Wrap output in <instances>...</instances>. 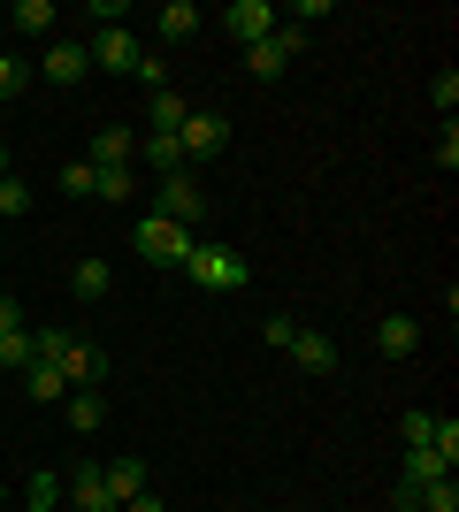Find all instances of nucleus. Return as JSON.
I'll use <instances>...</instances> for the list:
<instances>
[{
  "label": "nucleus",
  "instance_id": "obj_1",
  "mask_svg": "<svg viewBox=\"0 0 459 512\" xmlns=\"http://www.w3.org/2000/svg\"><path fill=\"white\" fill-rule=\"evenodd\" d=\"M31 360H46L69 390L108 383V352H92V344H85V337H69V329H31Z\"/></svg>",
  "mask_w": 459,
  "mask_h": 512
},
{
  "label": "nucleus",
  "instance_id": "obj_2",
  "mask_svg": "<svg viewBox=\"0 0 459 512\" xmlns=\"http://www.w3.org/2000/svg\"><path fill=\"white\" fill-rule=\"evenodd\" d=\"M184 276H192L199 291H215V299H230V291H245V283H253V260H245L238 245H215V237H192V253H184Z\"/></svg>",
  "mask_w": 459,
  "mask_h": 512
},
{
  "label": "nucleus",
  "instance_id": "obj_3",
  "mask_svg": "<svg viewBox=\"0 0 459 512\" xmlns=\"http://www.w3.org/2000/svg\"><path fill=\"white\" fill-rule=\"evenodd\" d=\"M153 214H161V222H176V230H192V237H199V222L215 214V199L199 192V176L184 169V176H161V184H153Z\"/></svg>",
  "mask_w": 459,
  "mask_h": 512
},
{
  "label": "nucleus",
  "instance_id": "obj_4",
  "mask_svg": "<svg viewBox=\"0 0 459 512\" xmlns=\"http://www.w3.org/2000/svg\"><path fill=\"white\" fill-rule=\"evenodd\" d=\"M176 146H184V169H207V161L230 146V115H222V107H192V115L176 123Z\"/></svg>",
  "mask_w": 459,
  "mask_h": 512
},
{
  "label": "nucleus",
  "instance_id": "obj_5",
  "mask_svg": "<svg viewBox=\"0 0 459 512\" xmlns=\"http://www.w3.org/2000/svg\"><path fill=\"white\" fill-rule=\"evenodd\" d=\"M299 54H306V31H299V23H276L261 46H245V69H253V85H276Z\"/></svg>",
  "mask_w": 459,
  "mask_h": 512
},
{
  "label": "nucleus",
  "instance_id": "obj_6",
  "mask_svg": "<svg viewBox=\"0 0 459 512\" xmlns=\"http://www.w3.org/2000/svg\"><path fill=\"white\" fill-rule=\"evenodd\" d=\"M131 245H138V260H153V268H184V253H192V230H176V222H161V214H138Z\"/></svg>",
  "mask_w": 459,
  "mask_h": 512
},
{
  "label": "nucleus",
  "instance_id": "obj_7",
  "mask_svg": "<svg viewBox=\"0 0 459 512\" xmlns=\"http://www.w3.org/2000/svg\"><path fill=\"white\" fill-rule=\"evenodd\" d=\"M222 31H230V39L238 46H261L268 31H276V23H284V8H276V0H230V8H222Z\"/></svg>",
  "mask_w": 459,
  "mask_h": 512
},
{
  "label": "nucleus",
  "instance_id": "obj_8",
  "mask_svg": "<svg viewBox=\"0 0 459 512\" xmlns=\"http://www.w3.org/2000/svg\"><path fill=\"white\" fill-rule=\"evenodd\" d=\"M85 54H92V69H108V77H131V69H138V54H146V46H138L131 31L115 23V31H92V39H85Z\"/></svg>",
  "mask_w": 459,
  "mask_h": 512
},
{
  "label": "nucleus",
  "instance_id": "obj_9",
  "mask_svg": "<svg viewBox=\"0 0 459 512\" xmlns=\"http://www.w3.org/2000/svg\"><path fill=\"white\" fill-rule=\"evenodd\" d=\"M62 497L77 512H115V497H108V474H100V459H77L69 467V482H62Z\"/></svg>",
  "mask_w": 459,
  "mask_h": 512
},
{
  "label": "nucleus",
  "instance_id": "obj_10",
  "mask_svg": "<svg viewBox=\"0 0 459 512\" xmlns=\"http://www.w3.org/2000/svg\"><path fill=\"white\" fill-rule=\"evenodd\" d=\"M85 161H92V169H131V161H138V130L131 123H108L100 138H92Z\"/></svg>",
  "mask_w": 459,
  "mask_h": 512
},
{
  "label": "nucleus",
  "instance_id": "obj_11",
  "mask_svg": "<svg viewBox=\"0 0 459 512\" xmlns=\"http://www.w3.org/2000/svg\"><path fill=\"white\" fill-rule=\"evenodd\" d=\"M375 352H383V360H414L421 352V321L414 314H383L375 321Z\"/></svg>",
  "mask_w": 459,
  "mask_h": 512
},
{
  "label": "nucleus",
  "instance_id": "obj_12",
  "mask_svg": "<svg viewBox=\"0 0 459 512\" xmlns=\"http://www.w3.org/2000/svg\"><path fill=\"white\" fill-rule=\"evenodd\" d=\"M46 77H54V85H85V77H92V54H85V46H77V39H54V46H46Z\"/></svg>",
  "mask_w": 459,
  "mask_h": 512
},
{
  "label": "nucleus",
  "instance_id": "obj_13",
  "mask_svg": "<svg viewBox=\"0 0 459 512\" xmlns=\"http://www.w3.org/2000/svg\"><path fill=\"white\" fill-rule=\"evenodd\" d=\"M62 421H69V436H100L108 398H100V390H69V398H62Z\"/></svg>",
  "mask_w": 459,
  "mask_h": 512
},
{
  "label": "nucleus",
  "instance_id": "obj_14",
  "mask_svg": "<svg viewBox=\"0 0 459 512\" xmlns=\"http://www.w3.org/2000/svg\"><path fill=\"white\" fill-rule=\"evenodd\" d=\"M153 31H161L169 46L199 39V8H192V0H161V8H153Z\"/></svg>",
  "mask_w": 459,
  "mask_h": 512
},
{
  "label": "nucleus",
  "instance_id": "obj_15",
  "mask_svg": "<svg viewBox=\"0 0 459 512\" xmlns=\"http://www.w3.org/2000/svg\"><path fill=\"white\" fill-rule=\"evenodd\" d=\"M108 497H115V512L131 505V497H146V459H108Z\"/></svg>",
  "mask_w": 459,
  "mask_h": 512
},
{
  "label": "nucleus",
  "instance_id": "obj_16",
  "mask_svg": "<svg viewBox=\"0 0 459 512\" xmlns=\"http://www.w3.org/2000/svg\"><path fill=\"white\" fill-rule=\"evenodd\" d=\"M291 360H299L306 375H329V367H337V344H329L322 329H299V337H291Z\"/></svg>",
  "mask_w": 459,
  "mask_h": 512
},
{
  "label": "nucleus",
  "instance_id": "obj_17",
  "mask_svg": "<svg viewBox=\"0 0 459 512\" xmlns=\"http://www.w3.org/2000/svg\"><path fill=\"white\" fill-rule=\"evenodd\" d=\"M184 115H192V100H184V92H153L146 130H153V138H176V123H184Z\"/></svg>",
  "mask_w": 459,
  "mask_h": 512
},
{
  "label": "nucleus",
  "instance_id": "obj_18",
  "mask_svg": "<svg viewBox=\"0 0 459 512\" xmlns=\"http://www.w3.org/2000/svg\"><path fill=\"white\" fill-rule=\"evenodd\" d=\"M138 161H146L153 176H184V146H176V138H153V130L138 138Z\"/></svg>",
  "mask_w": 459,
  "mask_h": 512
},
{
  "label": "nucleus",
  "instance_id": "obj_19",
  "mask_svg": "<svg viewBox=\"0 0 459 512\" xmlns=\"http://www.w3.org/2000/svg\"><path fill=\"white\" fill-rule=\"evenodd\" d=\"M23 398H39V406H62L69 383H62V375H54L46 360H31V367H23Z\"/></svg>",
  "mask_w": 459,
  "mask_h": 512
},
{
  "label": "nucleus",
  "instance_id": "obj_20",
  "mask_svg": "<svg viewBox=\"0 0 459 512\" xmlns=\"http://www.w3.org/2000/svg\"><path fill=\"white\" fill-rule=\"evenodd\" d=\"M54 23H62V8H54V0H16V31H23V39H46Z\"/></svg>",
  "mask_w": 459,
  "mask_h": 512
},
{
  "label": "nucleus",
  "instance_id": "obj_21",
  "mask_svg": "<svg viewBox=\"0 0 459 512\" xmlns=\"http://www.w3.org/2000/svg\"><path fill=\"white\" fill-rule=\"evenodd\" d=\"M452 467H459V459H444V451L421 444V451H406V474H398V482H444Z\"/></svg>",
  "mask_w": 459,
  "mask_h": 512
},
{
  "label": "nucleus",
  "instance_id": "obj_22",
  "mask_svg": "<svg viewBox=\"0 0 459 512\" xmlns=\"http://www.w3.org/2000/svg\"><path fill=\"white\" fill-rule=\"evenodd\" d=\"M69 283H77V299H108L115 268H108V260H77V268H69Z\"/></svg>",
  "mask_w": 459,
  "mask_h": 512
},
{
  "label": "nucleus",
  "instance_id": "obj_23",
  "mask_svg": "<svg viewBox=\"0 0 459 512\" xmlns=\"http://www.w3.org/2000/svg\"><path fill=\"white\" fill-rule=\"evenodd\" d=\"M414 512H459V482H414Z\"/></svg>",
  "mask_w": 459,
  "mask_h": 512
},
{
  "label": "nucleus",
  "instance_id": "obj_24",
  "mask_svg": "<svg viewBox=\"0 0 459 512\" xmlns=\"http://www.w3.org/2000/svg\"><path fill=\"white\" fill-rule=\"evenodd\" d=\"M23 512H62V482H54V474H31V497H23Z\"/></svg>",
  "mask_w": 459,
  "mask_h": 512
},
{
  "label": "nucleus",
  "instance_id": "obj_25",
  "mask_svg": "<svg viewBox=\"0 0 459 512\" xmlns=\"http://www.w3.org/2000/svg\"><path fill=\"white\" fill-rule=\"evenodd\" d=\"M429 428H437V413H429V406H414L406 421H398V444H406V451H421V444H429Z\"/></svg>",
  "mask_w": 459,
  "mask_h": 512
},
{
  "label": "nucleus",
  "instance_id": "obj_26",
  "mask_svg": "<svg viewBox=\"0 0 459 512\" xmlns=\"http://www.w3.org/2000/svg\"><path fill=\"white\" fill-rule=\"evenodd\" d=\"M62 192L69 199H92V192H100V169H92V161H69V169H62Z\"/></svg>",
  "mask_w": 459,
  "mask_h": 512
},
{
  "label": "nucleus",
  "instance_id": "obj_27",
  "mask_svg": "<svg viewBox=\"0 0 459 512\" xmlns=\"http://www.w3.org/2000/svg\"><path fill=\"white\" fill-rule=\"evenodd\" d=\"M131 85H146V92H169V62H161V54H138Z\"/></svg>",
  "mask_w": 459,
  "mask_h": 512
},
{
  "label": "nucleus",
  "instance_id": "obj_28",
  "mask_svg": "<svg viewBox=\"0 0 459 512\" xmlns=\"http://www.w3.org/2000/svg\"><path fill=\"white\" fill-rule=\"evenodd\" d=\"M0 367H31V329H8V337H0Z\"/></svg>",
  "mask_w": 459,
  "mask_h": 512
},
{
  "label": "nucleus",
  "instance_id": "obj_29",
  "mask_svg": "<svg viewBox=\"0 0 459 512\" xmlns=\"http://www.w3.org/2000/svg\"><path fill=\"white\" fill-rule=\"evenodd\" d=\"M131 192H138V176H131V169H100V192H92V199H115V207H123Z\"/></svg>",
  "mask_w": 459,
  "mask_h": 512
},
{
  "label": "nucleus",
  "instance_id": "obj_30",
  "mask_svg": "<svg viewBox=\"0 0 459 512\" xmlns=\"http://www.w3.org/2000/svg\"><path fill=\"white\" fill-rule=\"evenodd\" d=\"M0 214H31V184L23 176H0Z\"/></svg>",
  "mask_w": 459,
  "mask_h": 512
},
{
  "label": "nucleus",
  "instance_id": "obj_31",
  "mask_svg": "<svg viewBox=\"0 0 459 512\" xmlns=\"http://www.w3.org/2000/svg\"><path fill=\"white\" fill-rule=\"evenodd\" d=\"M429 100H437V115H444V123H452V107H459V69H444L437 85H429Z\"/></svg>",
  "mask_w": 459,
  "mask_h": 512
},
{
  "label": "nucleus",
  "instance_id": "obj_32",
  "mask_svg": "<svg viewBox=\"0 0 459 512\" xmlns=\"http://www.w3.org/2000/svg\"><path fill=\"white\" fill-rule=\"evenodd\" d=\"M23 85H31V69H23L16 54H0V100H16Z\"/></svg>",
  "mask_w": 459,
  "mask_h": 512
},
{
  "label": "nucleus",
  "instance_id": "obj_33",
  "mask_svg": "<svg viewBox=\"0 0 459 512\" xmlns=\"http://www.w3.org/2000/svg\"><path fill=\"white\" fill-rule=\"evenodd\" d=\"M261 337L276 344V352H291V337H299V321H291V314H276V321H268V329H261Z\"/></svg>",
  "mask_w": 459,
  "mask_h": 512
},
{
  "label": "nucleus",
  "instance_id": "obj_34",
  "mask_svg": "<svg viewBox=\"0 0 459 512\" xmlns=\"http://www.w3.org/2000/svg\"><path fill=\"white\" fill-rule=\"evenodd\" d=\"M437 169H444V176L459 169V130H452V123H444V138H437Z\"/></svg>",
  "mask_w": 459,
  "mask_h": 512
},
{
  "label": "nucleus",
  "instance_id": "obj_35",
  "mask_svg": "<svg viewBox=\"0 0 459 512\" xmlns=\"http://www.w3.org/2000/svg\"><path fill=\"white\" fill-rule=\"evenodd\" d=\"M8 329H23V314H16V299H0V337H8Z\"/></svg>",
  "mask_w": 459,
  "mask_h": 512
},
{
  "label": "nucleus",
  "instance_id": "obj_36",
  "mask_svg": "<svg viewBox=\"0 0 459 512\" xmlns=\"http://www.w3.org/2000/svg\"><path fill=\"white\" fill-rule=\"evenodd\" d=\"M0 176H8V146H0Z\"/></svg>",
  "mask_w": 459,
  "mask_h": 512
},
{
  "label": "nucleus",
  "instance_id": "obj_37",
  "mask_svg": "<svg viewBox=\"0 0 459 512\" xmlns=\"http://www.w3.org/2000/svg\"><path fill=\"white\" fill-rule=\"evenodd\" d=\"M0 54H8V31H0Z\"/></svg>",
  "mask_w": 459,
  "mask_h": 512
},
{
  "label": "nucleus",
  "instance_id": "obj_38",
  "mask_svg": "<svg viewBox=\"0 0 459 512\" xmlns=\"http://www.w3.org/2000/svg\"><path fill=\"white\" fill-rule=\"evenodd\" d=\"M0 505H8V482H0Z\"/></svg>",
  "mask_w": 459,
  "mask_h": 512
}]
</instances>
